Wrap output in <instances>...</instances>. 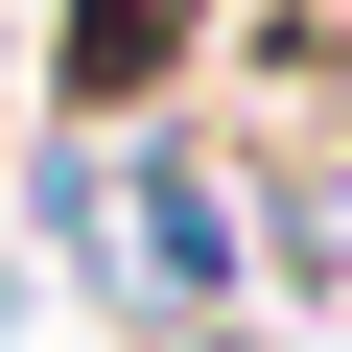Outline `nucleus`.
<instances>
[{"mask_svg":"<svg viewBox=\"0 0 352 352\" xmlns=\"http://www.w3.org/2000/svg\"><path fill=\"white\" fill-rule=\"evenodd\" d=\"M164 24H188V0H94V94H141V71H164Z\"/></svg>","mask_w":352,"mask_h":352,"instance_id":"f03ea898","label":"nucleus"},{"mask_svg":"<svg viewBox=\"0 0 352 352\" xmlns=\"http://www.w3.org/2000/svg\"><path fill=\"white\" fill-rule=\"evenodd\" d=\"M141 282H164V305H212V282H235V188H212L188 141H141Z\"/></svg>","mask_w":352,"mask_h":352,"instance_id":"f257e3e1","label":"nucleus"}]
</instances>
